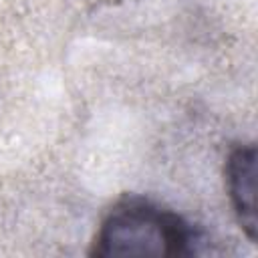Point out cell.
<instances>
[{"label": "cell", "instance_id": "2", "mask_svg": "<svg viewBox=\"0 0 258 258\" xmlns=\"http://www.w3.org/2000/svg\"><path fill=\"white\" fill-rule=\"evenodd\" d=\"M228 194L236 218L246 232V236L256 240V147L240 145L236 147L226 163Z\"/></svg>", "mask_w": 258, "mask_h": 258}, {"label": "cell", "instance_id": "1", "mask_svg": "<svg viewBox=\"0 0 258 258\" xmlns=\"http://www.w3.org/2000/svg\"><path fill=\"white\" fill-rule=\"evenodd\" d=\"M198 232L175 212L141 198H127L111 208L93 242V256H191Z\"/></svg>", "mask_w": 258, "mask_h": 258}]
</instances>
